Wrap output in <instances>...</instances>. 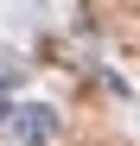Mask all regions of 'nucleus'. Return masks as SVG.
<instances>
[{
	"label": "nucleus",
	"mask_w": 140,
	"mask_h": 146,
	"mask_svg": "<svg viewBox=\"0 0 140 146\" xmlns=\"http://www.w3.org/2000/svg\"><path fill=\"white\" fill-rule=\"evenodd\" d=\"M7 114H13V102H7V95H0V121H7Z\"/></svg>",
	"instance_id": "obj_2"
},
{
	"label": "nucleus",
	"mask_w": 140,
	"mask_h": 146,
	"mask_svg": "<svg viewBox=\"0 0 140 146\" xmlns=\"http://www.w3.org/2000/svg\"><path fill=\"white\" fill-rule=\"evenodd\" d=\"M13 127H19V146H45V140H57V114L45 108V102H32V108H19V114H7Z\"/></svg>",
	"instance_id": "obj_1"
}]
</instances>
